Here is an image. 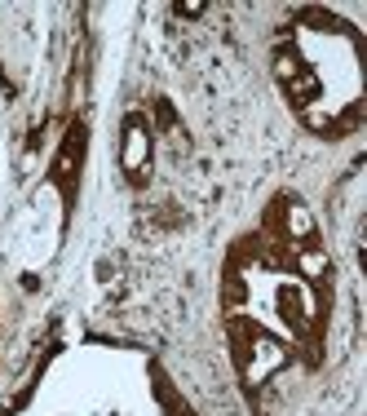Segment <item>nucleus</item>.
<instances>
[{
  "instance_id": "nucleus-4",
  "label": "nucleus",
  "mask_w": 367,
  "mask_h": 416,
  "mask_svg": "<svg viewBox=\"0 0 367 416\" xmlns=\"http://www.w3.org/2000/svg\"><path fill=\"white\" fill-rule=\"evenodd\" d=\"M283 306H296V297L292 292H283ZM288 319L296 323V319H306V310H288Z\"/></svg>"
},
{
  "instance_id": "nucleus-1",
  "label": "nucleus",
  "mask_w": 367,
  "mask_h": 416,
  "mask_svg": "<svg viewBox=\"0 0 367 416\" xmlns=\"http://www.w3.org/2000/svg\"><path fill=\"white\" fill-rule=\"evenodd\" d=\"M146 155H151V129H146L142 120H133L128 133H124V151H120V164L128 169V177H142Z\"/></svg>"
},
{
  "instance_id": "nucleus-2",
  "label": "nucleus",
  "mask_w": 367,
  "mask_h": 416,
  "mask_svg": "<svg viewBox=\"0 0 367 416\" xmlns=\"http://www.w3.org/2000/svg\"><path fill=\"white\" fill-rule=\"evenodd\" d=\"M283 235L288 239H310L314 235V218L301 204H288V213H283Z\"/></svg>"
},
{
  "instance_id": "nucleus-3",
  "label": "nucleus",
  "mask_w": 367,
  "mask_h": 416,
  "mask_svg": "<svg viewBox=\"0 0 367 416\" xmlns=\"http://www.w3.org/2000/svg\"><path fill=\"white\" fill-rule=\"evenodd\" d=\"M296 261H301V271H306L310 279H323V271H327V257H323V253H301Z\"/></svg>"
}]
</instances>
